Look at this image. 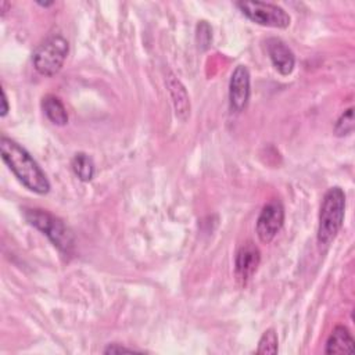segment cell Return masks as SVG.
Here are the masks:
<instances>
[{
  "label": "cell",
  "instance_id": "1",
  "mask_svg": "<svg viewBox=\"0 0 355 355\" xmlns=\"http://www.w3.org/2000/svg\"><path fill=\"white\" fill-rule=\"evenodd\" d=\"M0 154L8 169L28 190L40 196L50 191V182L46 173L21 144L7 136H1Z\"/></svg>",
  "mask_w": 355,
  "mask_h": 355
},
{
  "label": "cell",
  "instance_id": "2",
  "mask_svg": "<svg viewBox=\"0 0 355 355\" xmlns=\"http://www.w3.org/2000/svg\"><path fill=\"white\" fill-rule=\"evenodd\" d=\"M22 214L25 220L43 233L61 254H72L75 248V237L62 219L42 208H24Z\"/></svg>",
  "mask_w": 355,
  "mask_h": 355
},
{
  "label": "cell",
  "instance_id": "3",
  "mask_svg": "<svg viewBox=\"0 0 355 355\" xmlns=\"http://www.w3.org/2000/svg\"><path fill=\"white\" fill-rule=\"evenodd\" d=\"M345 216V193L341 187H330L322 200L318 219V241L329 245L343 227Z\"/></svg>",
  "mask_w": 355,
  "mask_h": 355
},
{
  "label": "cell",
  "instance_id": "4",
  "mask_svg": "<svg viewBox=\"0 0 355 355\" xmlns=\"http://www.w3.org/2000/svg\"><path fill=\"white\" fill-rule=\"evenodd\" d=\"M69 43L61 35H53L36 47L32 54L35 69L43 76H54L58 73L67 60Z\"/></svg>",
  "mask_w": 355,
  "mask_h": 355
},
{
  "label": "cell",
  "instance_id": "5",
  "mask_svg": "<svg viewBox=\"0 0 355 355\" xmlns=\"http://www.w3.org/2000/svg\"><path fill=\"white\" fill-rule=\"evenodd\" d=\"M236 7L240 10V12L252 21L254 24L268 26V28H277V29H286L288 28L291 18L288 12L273 3L266 1H237Z\"/></svg>",
  "mask_w": 355,
  "mask_h": 355
},
{
  "label": "cell",
  "instance_id": "6",
  "mask_svg": "<svg viewBox=\"0 0 355 355\" xmlns=\"http://www.w3.org/2000/svg\"><path fill=\"white\" fill-rule=\"evenodd\" d=\"M283 223H284V207L279 198H273L263 205V208L258 215L257 225H255L258 239L263 244L270 243L276 237V234L280 232Z\"/></svg>",
  "mask_w": 355,
  "mask_h": 355
},
{
  "label": "cell",
  "instance_id": "7",
  "mask_svg": "<svg viewBox=\"0 0 355 355\" xmlns=\"http://www.w3.org/2000/svg\"><path fill=\"white\" fill-rule=\"evenodd\" d=\"M251 96V78L247 67L237 65L229 80V103L234 112L247 108Z\"/></svg>",
  "mask_w": 355,
  "mask_h": 355
},
{
  "label": "cell",
  "instance_id": "8",
  "mask_svg": "<svg viewBox=\"0 0 355 355\" xmlns=\"http://www.w3.org/2000/svg\"><path fill=\"white\" fill-rule=\"evenodd\" d=\"M261 262V252L251 241L243 243L234 257V276L241 286H245L254 276Z\"/></svg>",
  "mask_w": 355,
  "mask_h": 355
},
{
  "label": "cell",
  "instance_id": "9",
  "mask_svg": "<svg viewBox=\"0 0 355 355\" xmlns=\"http://www.w3.org/2000/svg\"><path fill=\"white\" fill-rule=\"evenodd\" d=\"M266 50L272 61V65L280 75L287 76L294 71V67H295L294 53L282 39L269 37L266 40Z\"/></svg>",
  "mask_w": 355,
  "mask_h": 355
},
{
  "label": "cell",
  "instance_id": "10",
  "mask_svg": "<svg viewBox=\"0 0 355 355\" xmlns=\"http://www.w3.org/2000/svg\"><path fill=\"white\" fill-rule=\"evenodd\" d=\"M166 86H168V90H169V94L172 98V104H173L176 116L180 121H186L190 115V100H189L186 87L172 73H169L166 78Z\"/></svg>",
  "mask_w": 355,
  "mask_h": 355
},
{
  "label": "cell",
  "instance_id": "11",
  "mask_svg": "<svg viewBox=\"0 0 355 355\" xmlns=\"http://www.w3.org/2000/svg\"><path fill=\"white\" fill-rule=\"evenodd\" d=\"M355 341L351 331L345 326H336L326 341V354H352Z\"/></svg>",
  "mask_w": 355,
  "mask_h": 355
},
{
  "label": "cell",
  "instance_id": "12",
  "mask_svg": "<svg viewBox=\"0 0 355 355\" xmlns=\"http://www.w3.org/2000/svg\"><path fill=\"white\" fill-rule=\"evenodd\" d=\"M42 110L47 119L57 125L64 126L68 123V112L64 103L54 94H47L42 98Z\"/></svg>",
  "mask_w": 355,
  "mask_h": 355
},
{
  "label": "cell",
  "instance_id": "13",
  "mask_svg": "<svg viewBox=\"0 0 355 355\" xmlns=\"http://www.w3.org/2000/svg\"><path fill=\"white\" fill-rule=\"evenodd\" d=\"M71 166H72L73 173L82 182H90L94 176V172H96L94 162H93L92 157L87 155L86 153H76L72 157Z\"/></svg>",
  "mask_w": 355,
  "mask_h": 355
},
{
  "label": "cell",
  "instance_id": "14",
  "mask_svg": "<svg viewBox=\"0 0 355 355\" xmlns=\"http://www.w3.org/2000/svg\"><path fill=\"white\" fill-rule=\"evenodd\" d=\"M279 348V338L275 329H268L263 331L258 341L257 354H276Z\"/></svg>",
  "mask_w": 355,
  "mask_h": 355
},
{
  "label": "cell",
  "instance_id": "15",
  "mask_svg": "<svg viewBox=\"0 0 355 355\" xmlns=\"http://www.w3.org/2000/svg\"><path fill=\"white\" fill-rule=\"evenodd\" d=\"M352 132H354V108L349 107L336 121L334 135L338 137H343V136L351 135Z\"/></svg>",
  "mask_w": 355,
  "mask_h": 355
},
{
  "label": "cell",
  "instance_id": "16",
  "mask_svg": "<svg viewBox=\"0 0 355 355\" xmlns=\"http://www.w3.org/2000/svg\"><path fill=\"white\" fill-rule=\"evenodd\" d=\"M196 42L200 50H207L212 42V29L207 21H200L196 28Z\"/></svg>",
  "mask_w": 355,
  "mask_h": 355
},
{
  "label": "cell",
  "instance_id": "17",
  "mask_svg": "<svg viewBox=\"0 0 355 355\" xmlns=\"http://www.w3.org/2000/svg\"><path fill=\"white\" fill-rule=\"evenodd\" d=\"M119 352H139V349L135 348H126L119 344H110L105 349L104 354H119Z\"/></svg>",
  "mask_w": 355,
  "mask_h": 355
},
{
  "label": "cell",
  "instance_id": "18",
  "mask_svg": "<svg viewBox=\"0 0 355 355\" xmlns=\"http://www.w3.org/2000/svg\"><path fill=\"white\" fill-rule=\"evenodd\" d=\"M8 110H10V107H8L7 96H6L4 89H1V108H0V115H1V116H6L7 112H8Z\"/></svg>",
  "mask_w": 355,
  "mask_h": 355
},
{
  "label": "cell",
  "instance_id": "19",
  "mask_svg": "<svg viewBox=\"0 0 355 355\" xmlns=\"http://www.w3.org/2000/svg\"><path fill=\"white\" fill-rule=\"evenodd\" d=\"M39 6H42V7H50L53 3H37Z\"/></svg>",
  "mask_w": 355,
  "mask_h": 355
}]
</instances>
